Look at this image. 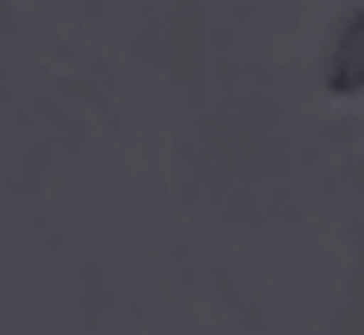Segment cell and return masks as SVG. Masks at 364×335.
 <instances>
[{"label":"cell","mask_w":364,"mask_h":335,"mask_svg":"<svg viewBox=\"0 0 364 335\" xmlns=\"http://www.w3.org/2000/svg\"><path fill=\"white\" fill-rule=\"evenodd\" d=\"M328 90H364V12H353V19L341 24L335 36V54H328Z\"/></svg>","instance_id":"cell-1"}]
</instances>
